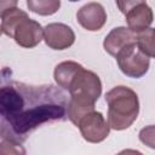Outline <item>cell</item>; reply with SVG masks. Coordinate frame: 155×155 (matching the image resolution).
<instances>
[{"mask_svg": "<svg viewBox=\"0 0 155 155\" xmlns=\"http://www.w3.org/2000/svg\"><path fill=\"white\" fill-rule=\"evenodd\" d=\"M1 31L12 38L19 46L33 48L44 39V28L21 8H12L2 15Z\"/></svg>", "mask_w": 155, "mask_h": 155, "instance_id": "277c9868", "label": "cell"}, {"mask_svg": "<svg viewBox=\"0 0 155 155\" xmlns=\"http://www.w3.org/2000/svg\"><path fill=\"white\" fill-rule=\"evenodd\" d=\"M147 138H149L150 143L154 145V127H153V126H149V127L143 128V130L140 131V133H139V139H140L144 144H145Z\"/></svg>", "mask_w": 155, "mask_h": 155, "instance_id": "e0dca14e", "label": "cell"}, {"mask_svg": "<svg viewBox=\"0 0 155 155\" xmlns=\"http://www.w3.org/2000/svg\"><path fill=\"white\" fill-rule=\"evenodd\" d=\"M125 16H126L127 25H128L127 28L132 30L133 33H138V31H142L149 28L154 19L153 10L150 6L147 5V2H143L133 7Z\"/></svg>", "mask_w": 155, "mask_h": 155, "instance_id": "30bf717a", "label": "cell"}, {"mask_svg": "<svg viewBox=\"0 0 155 155\" xmlns=\"http://www.w3.org/2000/svg\"><path fill=\"white\" fill-rule=\"evenodd\" d=\"M68 98L53 85L8 81L0 87V137L21 144L40 125L64 120Z\"/></svg>", "mask_w": 155, "mask_h": 155, "instance_id": "6da1fadb", "label": "cell"}, {"mask_svg": "<svg viewBox=\"0 0 155 155\" xmlns=\"http://www.w3.org/2000/svg\"><path fill=\"white\" fill-rule=\"evenodd\" d=\"M29 11L40 16L54 15L61 7V0H27Z\"/></svg>", "mask_w": 155, "mask_h": 155, "instance_id": "7c38bea8", "label": "cell"}, {"mask_svg": "<svg viewBox=\"0 0 155 155\" xmlns=\"http://www.w3.org/2000/svg\"><path fill=\"white\" fill-rule=\"evenodd\" d=\"M85 140L90 143H101L109 136V124L99 111H90L84 115L76 125Z\"/></svg>", "mask_w": 155, "mask_h": 155, "instance_id": "8992f818", "label": "cell"}, {"mask_svg": "<svg viewBox=\"0 0 155 155\" xmlns=\"http://www.w3.org/2000/svg\"><path fill=\"white\" fill-rule=\"evenodd\" d=\"M115 58L120 70L126 76L139 79L149 70L150 58L139 50L136 41L119 51Z\"/></svg>", "mask_w": 155, "mask_h": 155, "instance_id": "5b68a950", "label": "cell"}, {"mask_svg": "<svg viewBox=\"0 0 155 155\" xmlns=\"http://www.w3.org/2000/svg\"><path fill=\"white\" fill-rule=\"evenodd\" d=\"M134 41H136V33H133L126 27H117L114 28L105 36L103 41V46L104 50L110 56L115 57L119 51H121L124 47H126L127 45Z\"/></svg>", "mask_w": 155, "mask_h": 155, "instance_id": "9c48e42d", "label": "cell"}, {"mask_svg": "<svg viewBox=\"0 0 155 155\" xmlns=\"http://www.w3.org/2000/svg\"><path fill=\"white\" fill-rule=\"evenodd\" d=\"M76 19L84 29L88 31H97L105 24L107 12L99 2H88L80 7L76 13Z\"/></svg>", "mask_w": 155, "mask_h": 155, "instance_id": "ba28073f", "label": "cell"}, {"mask_svg": "<svg viewBox=\"0 0 155 155\" xmlns=\"http://www.w3.org/2000/svg\"><path fill=\"white\" fill-rule=\"evenodd\" d=\"M81 68L82 65L74 61H64L59 63L58 65H56L54 71H53V78H54L56 84L59 87L68 90L73 79L75 78V75Z\"/></svg>", "mask_w": 155, "mask_h": 155, "instance_id": "8fae6325", "label": "cell"}, {"mask_svg": "<svg viewBox=\"0 0 155 155\" xmlns=\"http://www.w3.org/2000/svg\"><path fill=\"white\" fill-rule=\"evenodd\" d=\"M136 42L143 53L149 58L154 57V29L151 27L136 33Z\"/></svg>", "mask_w": 155, "mask_h": 155, "instance_id": "4fadbf2b", "label": "cell"}, {"mask_svg": "<svg viewBox=\"0 0 155 155\" xmlns=\"http://www.w3.org/2000/svg\"><path fill=\"white\" fill-rule=\"evenodd\" d=\"M116 1V5H117V7H119V10L124 13V15H126L128 11H131L133 7H136V6H138V5H140V4H143V2H145V0H115Z\"/></svg>", "mask_w": 155, "mask_h": 155, "instance_id": "9a60e30c", "label": "cell"}, {"mask_svg": "<svg viewBox=\"0 0 155 155\" xmlns=\"http://www.w3.org/2000/svg\"><path fill=\"white\" fill-rule=\"evenodd\" d=\"M1 33H2V31H1V25H0V34H1Z\"/></svg>", "mask_w": 155, "mask_h": 155, "instance_id": "d6986e66", "label": "cell"}, {"mask_svg": "<svg viewBox=\"0 0 155 155\" xmlns=\"http://www.w3.org/2000/svg\"><path fill=\"white\" fill-rule=\"evenodd\" d=\"M44 40L52 50H65L75 41V33L64 23H50L44 28Z\"/></svg>", "mask_w": 155, "mask_h": 155, "instance_id": "52a82bcc", "label": "cell"}, {"mask_svg": "<svg viewBox=\"0 0 155 155\" xmlns=\"http://www.w3.org/2000/svg\"><path fill=\"white\" fill-rule=\"evenodd\" d=\"M69 1H71V2H75V1H80V0H69Z\"/></svg>", "mask_w": 155, "mask_h": 155, "instance_id": "ac0fdd59", "label": "cell"}, {"mask_svg": "<svg viewBox=\"0 0 155 155\" xmlns=\"http://www.w3.org/2000/svg\"><path fill=\"white\" fill-rule=\"evenodd\" d=\"M68 91L70 98L67 105V116L76 126L84 115L94 110V103L102 93V82L96 73L82 67L73 79Z\"/></svg>", "mask_w": 155, "mask_h": 155, "instance_id": "7a4b0ae2", "label": "cell"}, {"mask_svg": "<svg viewBox=\"0 0 155 155\" xmlns=\"http://www.w3.org/2000/svg\"><path fill=\"white\" fill-rule=\"evenodd\" d=\"M108 104V124L116 131L128 128L139 113V101L137 93L126 86H116L105 93Z\"/></svg>", "mask_w": 155, "mask_h": 155, "instance_id": "3957f363", "label": "cell"}, {"mask_svg": "<svg viewBox=\"0 0 155 155\" xmlns=\"http://www.w3.org/2000/svg\"><path fill=\"white\" fill-rule=\"evenodd\" d=\"M17 4H18V0H0V18L5 12L15 8Z\"/></svg>", "mask_w": 155, "mask_h": 155, "instance_id": "2e32d148", "label": "cell"}, {"mask_svg": "<svg viewBox=\"0 0 155 155\" xmlns=\"http://www.w3.org/2000/svg\"><path fill=\"white\" fill-rule=\"evenodd\" d=\"M0 154H25V150L18 143L4 139L0 143Z\"/></svg>", "mask_w": 155, "mask_h": 155, "instance_id": "5bb4252c", "label": "cell"}]
</instances>
